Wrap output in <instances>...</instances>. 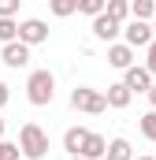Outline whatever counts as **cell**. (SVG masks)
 Wrapping results in <instances>:
<instances>
[{"label":"cell","instance_id":"19","mask_svg":"<svg viewBox=\"0 0 156 160\" xmlns=\"http://www.w3.org/2000/svg\"><path fill=\"white\" fill-rule=\"evenodd\" d=\"M138 127H141V134H145L149 142H156V112H145V116L138 119Z\"/></svg>","mask_w":156,"mask_h":160},{"label":"cell","instance_id":"2","mask_svg":"<svg viewBox=\"0 0 156 160\" xmlns=\"http://www.w3.org/2000/svg\"><path fill=\"white\" fill-rule=\"evenodd\" d=\"M19 149H22L26 160H45V153H48V134L41 130L37 123H22V130H19Z\"/></svg>","mask_w":156,"mask_h":160},{"label":"cell","instance_id":"10","mask_svg":"<svg viewBox=\"0 0 156 160\" xmlns=\"http://www.w3.org/2000/svg\"><path fill=\"white\" fill-rule=\"evenodd\" d=\"M78 157H82V160H104V157H108V142H104L100 134L89 130V138H85V145H82Z\"/></svg>","mask_w":156,"mask_h":160},{"label":"cell","instance_id":"29","mask_svg":"<svg viewBox=\"0 0 156 160\" xmlns=\"http://www.w3.org/2000/svg\"><path fill=\"white\" fill-rule=\"evenodd\" d=\"M104 160H108V157H104Z\"/></svg>","mask_w":156,"mask_h":160},{"label":"cell","instance_id":"12","mask_svg":"<svg viewBox=\"0 0 156 160\" xmlns=\"http://www.w3.org/2000/svg\"><path fill=\"white\" fill-rule=\"evenodd\" d=\"M85 138H89V130H85V127H71V130L63 134V149H67L71 157H78V153H82V145H85Z\"/></svg>","mask_w":156,"mask_h":160},{"label":"cell","instance_id":"24","mask_svg":"<svg viewBox=\"0 0 156 160\" xmlns=\"http://www.w3.org/2000/svg\"><path fill=\"white\" fill-rule=\"evenodd\" d=\"M149 104H153V112H156V86L149 89Z\"/></svg>","mask_w":156,"mask_h":160},{"label":"cell","instance_id":"14","mask_svg":"<svg viewBox=\"0 0 156 160\" xmlns=\"http://www.w3.org/2000/svg\"><path fill=\"white\" fill-rule=\"evenodd\" d=\"M108 160H134V149L126 138H112L108 142Z\"/></svg>","mask_w":156,"mask_h":160},{"label":"cell","instance_id":"1","mask_svg":"<svg viewBox=\"0 0 156 160\" xmlns=\"http://www.w3.org/2000/svg\"><path fill=\"white\" fill-rule=\"evenodd\" d=\"M52 97H56V75L52 71H34L26 78V101L34 108H45V104H52Z\"/></svg>","mask_w":156,"mask_h":160},{"label":"cell","instance_id":"11","mask_svg":"<svg viewBox=\"0 0 156 160\" xmlns=\"http://www.w3.org/2000/svg\"><path fill=\"white\" fill-rule=\"evenodd\" d=\"M104 97H108V108H126V104L134 101V93H130V89H126L123 82H112Z\"/></svg>","mask_w":156,"mask_h":160},{"label":"cell","instance_id":"20","mask_svg":"<svg viewBox=\"0 0 156 160\" xmlns=\"http://www.w3.org/2000/svg\"><path fill=\"white\" fill-rule=\"evenodd\" d=\"M19 157H22V149H19L15 142H4V138H0V160H19Z\"/></svg>","mask_w":156,"mask_h":160},{"label":"cell","instance_id":"23","mask_svg":"<svg viewBox=\"0 0 156 160\" xmlns=\"http://www.w3.org/2000/svg\"><path fill=\"white\" fill-rule=\"evenodd\" d=\"M7 97H11V93H7V86H4V82H0V108H4V104H7Z\"/></svg>","mask_w":156,"mask_h":160},{"label":"cell","instance_id":"8","mask_svg":"<svg viewBox=\"0 0 156 160\" xmlns=\"http://www.w3.org/2000/svg\"><path fill=\"white\" fill-rule=\"evenodd\" d=\"M0 60H4L7 67H15V71H19V67H26V63H30V48H26L22 41L4 45V48H0Z\"/></svg>","mask_w":156,"mask_h":160},{"label":"cell","instance_id":"13","mask_svg":"<svg viewBox=\"0 0 156 160\" xmlns=\"http://www.w3.org/2000/svg\"><path fill=\"white\" fill-rule=\"evenodd\" d=\"M130 15H134L138 22H153L156 19V0H134V4H130Z\"/></svg>","mask_w":156,"mask_h":160},{"label":"cell","instance_id":"28","mask_svg":"<svg viewBox=\"0 0 156 160\" xmlns=\"http://www.w3.org/2000/svg\"><path fill=\"white\" fill-rule=\"evenodd\" d=\"M71 160H82V157H71Z\"/></svg>","mask_w":156,"mask_h":160},{"label":"cell","instance_id":"16","mask_svg":"<svg viewBox=\"0 0 156 160\" xmlns=\"http://www.w3.org/2000/svg\"><path fill=\"white\" fill-rule=\"evenodd\" d=\"M19 41V22L15 19H0V45H15Z\"/></svg>","mask_w":156,"mask_h":160},{"label":"cell","instance_id":"17","mask_svg":"<svg viewBox=\"0 0 156 160\" xmlns=\"http://www.w3.org/2000/svg\"><path fill=\"white\" fill-rule=\"evenodd\" d=\"M78 8H82V0H52V15H60V19L75 15Z\"/></svg>","mask_w":156,"mask_h":160},{"label":"cell","instance_id":"6","mask_svg":"<svg viewBox=\"0 0 156 160\" xmlns=\"http://www.w3.org/2000/svg\"><path fill=\"white\" fill-rule=\"evenodd\" d=\"M108 63H112L115 71H123V75H126V71L134 67V48H130L126 41H115V45H108Z\"/></svg>","mask_w":156,"mask_h":160},{"label":"cell","instance_id":"3","mask_svg":"<svg viewBox=\"0 0 156 160\" xmlns=\"http://www.w3.org/2000/svg\"><path fill=\"white\" fill-rule=\"evenodd\" d=\"M71 108H75V112H85V116H100V112H108V97H104L100 89L78 86L75 93H71Z\"/></svg>","mask_w":156,"mask_h":160},{"label":"cell","instance_id":"15","mask_svg":"<svg viewBox=\"0 0 156 160\" xmlns=\"http://www.w3.org/2000/svg\"><path fill=\"white\" fill-rule=\"evenodd\" d=\"M104 15H108V19H115L119 26L134 19V15H130V4H126V0H108V11H104Z\"/></svg>","mask_w":156,"mask_h":160},{"label":"cell","instance_id":"4","mask_svg":"<svg viewBox=\"0 0 156 160\" xmlns=\"http://www.w3.org/2000/svg\"><path fill=\"white\" fill-rule=\"evenodd\" d=\"M123 38H126L130 48H149V45L156 41V34H153V22H138V19H130V22L123 26Z\"/></svg>","mask_w":156,"mask_h":160},{"label":"cell","instance_id":"5","mask_svg":"<svg viewBox=\"0 0 156 160\" xmlns=\"http://www.w3.org/2000/svg\"><path fill=\"white\" fill-rule=\"evenodd\" d=\"M19 41H22L26 48L45 45V41H48V22H41V19H22V22H19Z\"/></svg>","mask_w":156,"mask_h":160},{"label":"cell","instance_id":"25","mask_svg":"<svg viewBox=\"0 0 156 160\" xmlns=\"http://www.w3.org/2000/svg\"><path fill=\"white\" fill-rule=\"evenodd\" d=\"M134 160H156V157H134Z\"/></svg>","mask_w":156,"mask_h":160},{"label":"cell","instance_id":"27","mask_svg":"<svg viewBox=\"0 0 156 160\" xmlns=\"http://www.w3.org/2000/svg\"><path fill=\"white\" fill-rule=\"evenodd\" d=\"M153 34H156V19H153Z\"/></svg>","mask_w":156,"mask_h":160},{"label":"cell","instance_id":"9","mask_svg":"<svg viewBox=\"0 0 156 160\" xmlns=\"http://www.w3.org/2000/svg\"><path fill=\"white\" fill-rule=\"evenodd\" d=\"M119 34H123V26H119L115 19H108V15L93 19V38H97V41H108V45H115Z\"/></svg>","mask_w":156,"mask_h":160},{"label":"cell","instance_id":"18","mask_svg":"<svg viewBox=\"0 0 156 160\" xmlns=\"http://www.w3.org/2000/svg\"><path fill=\"white\" fill-rule=\"evenodd\" d=\"M82 15H89V19H100L104 11H108V4L104 0H82V8H78Z\"/></svg>","mask_w":156,"mask_h":160},{"label":"cell","instance_id":"22","mask_svg":"<svg viewBox=\"0 0 156 160\" xmlns=\"http://www.w3.org/2000/svg\"><path fill=\"white\" fill-rule=\"evenodd\" d=\"M145 71H149V75H156V41L145 48Z\"/></svg>","mask_w":156,"mask_h":160},{"label":"cell","instance_id":"26","mask_svg":"<svg viewBox=\"0 0 156 160\" xmlns=\"http://www.w3.org/2000/svg\"><path fill=\"white\" fill-rule=\"evenodd\" d=\"M0 138H4V119H0Z\"/></svg>","mask_w":156,"mask_h":160},{"label":"cell","instance_id":"21","mask_svg":"<svg viewBox=\"0 0 156 160\" xmlns=\"http://www.w3.org/2000/svg\"><path fill=\"white\" fill-rule=\"evenodd\" d=\"M19 15V0H0V19H15Z\"/></svg>","mask_w":156,"mask_h":160},{"label":"cell","instance_id":"7","mask_svg":"<svg viewBox=\"0 0 156 160\" xmlns=\"http://www.w3.org/2000/svg\"><path fill=\"white\" fill-rule=\"evenodd\" d=\"M123 86H126L130 93H149L156 82H153V75H149L145 67H138V63H134V67H130V71L123 75Z\"/></svg>","mask_w":156,"mask_h":160}]
</instances>
